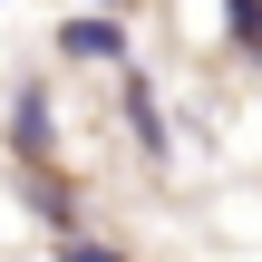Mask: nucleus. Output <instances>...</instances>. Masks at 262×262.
Instances as JSON below:
<instances>
[{"label": "nucleus", "instance_id": "1", "mask_svg": "<svg viewBox=\"0 0 262 262\" xmlns=\"http://www.w3.org/2000/svg\"><path fill=\"white\" fill-rule=\"evenodd\" d=\"M68 58H117V19H68Z\"/></svg>", "mask_w": 262, "mask_h": 262}]
</instances>
